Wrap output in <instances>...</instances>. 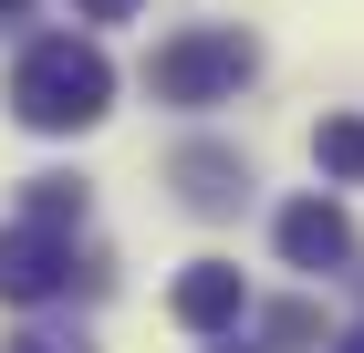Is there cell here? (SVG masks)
I'll return each mask as SVG.
<instances>
[{"instance_id":"cell-2","label":"cell","mask_w":364,"mask_h":353,"mask_svg":"<svg viewBox=\"0 0 364 353\" xmlns=\"http://www.w3.org/2000/svg\"><path fill=\"white\" fill-rule=\"evenodd\" d=\"M260 83V42L240 21H188L156 42V63H146V94L156 104H240Z\"/></svg>"},{"instance_id":"cell-13","label":"cell","mask_w":364,"mask_h":353,"mask_svg":"<svg viewBox=\"0 0 364 353\" xmlns=\"http://www.w3.org/2000/svg\"><path fill=\"white\" fill-rule=\"evenodd\" d=\"M21 11H31V0H0V21H21Z\"/></svg>"},{"instance_id":"cell-11","label":"cell","mask_w":364,"mask_h":353,"mask_svg":"<svg viewBox=\"0 0 364 353\" xmlns=\"http://www.w3.org/2000/svg\"><path fill=\"white\" fill-rule=\"evenodd\" d=\"M84 21H136V0H73Z\"/></svg>"},{"instance_id":"cell-12","label":"cell","mask_w":364,"mask_h":353,"mask_svg":"<svg viewBox=\"0 0 364 353\" xmlns=\"http://www.w3.org/2000/svg\"><path fill=\"white\" fill-rule=\"evenodd\" d=\"M333 353H364V322H354V332H343V343H333Z\"/></svg>"},{"instance_id":"cell-4","label":"cell","mask_w":364,"mask_h":353,"mask_svg":"<svg viewBox=\"0 0 364 353\" xmlns=\"http://www.w3.org/2000/svg\"><path fill=\"white\" fill-rule=\"evenodd\" d=\"M167 177H177V197H188L198 218H229L240 208V197H250V156H240V146H208V136H188L167 156Z\"/></svg>"},{"instance_id":"cell-1","label":"cell","mask_w":364,"mask_h":353,"mask_svg":"<svg viewBox=\"0 0 364 353\" xmlns=\"http://www.w3.org/2000/svg\"><path fill=\"white\" fill-rule=\"evenodd\" d=\"M11 114H21L31 136H84V125H105V114H114V63H105V42H84V31H42V42L11 63Z\"/></svg>"},{"instance_id":"cell-14","label":"cell","mask_w":364,"mask_h":353,"mask_svg":"<svg viewBox=\"0 0 364 353\" xmlns=\"http://www.w3.org/2000/svg\"><path fill=\"white\" fill-rule=\"evenodd\" d=\"M229 353H240V343H229Z\"/></svg>"},{"instance_id":"cell-7","label":"cell","mask_w":364,"mask_h":353,"mask_svg":"<svg viewBox=\"0 0 364 353\" xmlns=\"http://www.w3.org/2000/svg\"><path fill=\"white\" fill-rule=\"evenodd\" d=\"M312 166H323L333 188H364V114H323V125H312Z\"/></svg>"},{"instance_id":"cell-3","label":"cell","mask_w":364,"mask_h":353,"mask_svg":"<svg viewBox=\"0 0 364 353\" xmlns=\"http://www.w3.org/2000/svg\"><path fill=\"white\" fill-rule=\"evenodd\" d=\"M73 281H84V291L105 281V271H84V260H73V229H42V218H11V229H0V301H11V312L63 301Z\"/></svg>"},{"instance_id":"cell-10","label":"cell","mask_w":364,"mask_h":353,"mask_svg":"<svg viewBox=\"0 0 364 353\" xmlns=\"http://www.w3.org/2000/svg\"><path fill=\"white\" fill-rule=\"evenodd\" d=\"M0 353H94V343H84V332H53V322H21Z\"/></svg>"},{"instance_id":"cell-8","label":"cell","mask_w":364,"mask_h":353,"mask_svg":"<svg viewBox=\"0 0 364 353\" xmlns=\"http://www.w3.org/2000/svg\"><path fill=\"white\" fill-rule=\"evenodd\" d=\"M21 218H42V229H84V177H21Z\"/></svg>"},{"instance_id":"cell-6","label":"cell","mask_w":364,"mask_h":353,"mask_svg":"<svg viewBox=\"0 0 364 353\" xmlns=\"http://www.w3.org/2000/svg\"><path fill=\"white\" fill-rule=\"evenodd\" d=\"M167 312H177V332H229L240 312H250L240 260H188V271H177V291H167Z\"/></svg>"},{"instance_id":"cell-5","label":"cell","mask_w":364,"mask_h":353,"mask_svg":"<svg viewBox=\"0 0 364 353\" xmlns=\"http://www.w3.org/2000/svg\"><path fill=\"white\" fill-rule=\"evenodd\" d=\"M271 239H281L291 271H343V260H354V218H343L333 197H291V208L271 218Z\"/></svg>"},{"instance_id":"cell-9","label":"cell","mask_w":364,"mask_h":353,"mask_svg":"<svg viewBox=\"0 0 364 353\" xmlns=\"http://www.w3.org/2000/svg\"><path fill=\"white\" fill-rule=\"evenodd\" d=\"M260 343H271V353L323 343V301H271V312H260Z\"/></svg>"}]
</instances>
